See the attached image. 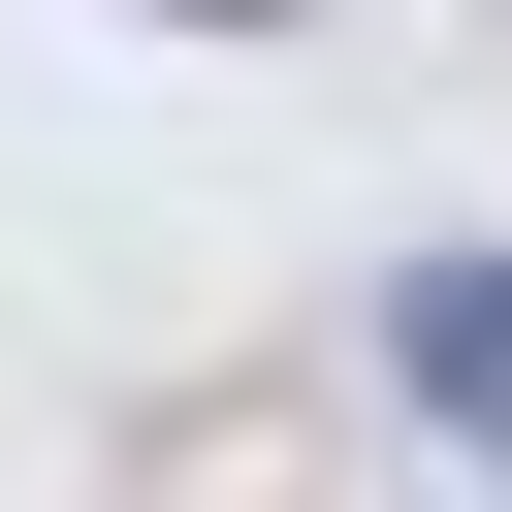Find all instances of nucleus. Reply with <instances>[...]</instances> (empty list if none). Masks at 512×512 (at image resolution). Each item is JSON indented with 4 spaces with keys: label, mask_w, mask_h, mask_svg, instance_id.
<instances>
[{
    "label": "nucleus",
    "mask_w": 512,
    "mask_h": 512,
    "mask_svg": "<svg viewBox=\"0 0 512 512\" xmlns=\"http://www.w3.org/2000/svg\"><path fill=\"white\" fill-rule=\"evenodd\" d=\"M192 32H256V0H192Z\"/></svg>",
    "instance_id": "obj_2"
},
{
    "label": "nucleus",
    "mask_w": 512,
    "mask_h": 512,
    "mask_svg": "<svg viewBox=\"0 0 512 512\" xmlns=\"http://www.w3.org/2000/svg\"><path fill=\"white\" fill-rule=\"evenodd\" d=\"M384 384H416L448 448H512V256H416V288H384Z\"/></svg>",
    "instance_id": "obj_1"
}]
</instances>
